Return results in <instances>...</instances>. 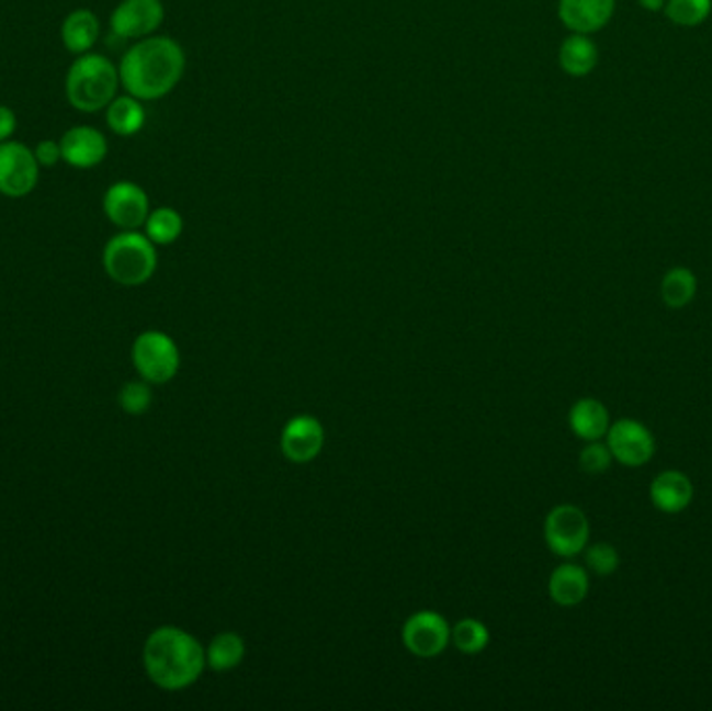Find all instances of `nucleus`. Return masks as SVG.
I'll return each instance as SVG.
<instances>
[{"label":"nucleus","instance_id":"nucleus-1","mask_svg":"<svg viewBox=\"0 0 712 711\" xmlns=\"http://www.w3.org/2000/svg\"><path fill=\"white\" fill-rule=\"evenodd\" d=\"M185 53L167 36H148L134 44L120 64V80L127 94L138 101L167 97L182 80Z\"/></svg>","mask_w":712,"mask_h":711},{"label":"nucleus","instance_id":"nucleus-2","mask_svg":"<svg viewBox=\"0 0 712 711\" xmlns=\"http://www.w3.org/2000/svg\"><path fill=\"white\" fill-rule=\"evenodd\" d=\"M148 678L163 690L192 687L206 666L203 645L182 628L161 627L146 639L143 651Z\"/></svg>","mask_w":712,"mask_h":711},{"label":"nucleus","instance_id":"nucleus-3","mask_svg":"<svg viewBox=\"0 0 712 711\" xmlns=\"http://www.w3.org/2000/svg\"><path fill=\"white\" fill-rule=\"evenodd\" d=\"M120 80V67L97 53L80 55L65 80L67 101L82 113H97L113 103Z\"/></svg>","mask_w":712,"mask_h":711},{"label":"nucleus","instance_id":"nucleus-4","mask_svg":"<svg viewBox=\"0 0 712 711\" xmlns=\"http://www.w3.org/2000/svg\"><path fill=\"white\" fill-rule=\"evenodd\" d=\"M157 263L155 242L136 230L113 236L102 252L104 272L122 286H143L157 272Z\"/></svg>","mask_w":712,"mask_h":711},{"label":"nucleus","instance_id":"nucleus-5","mask_svg":"<svg viewBox=\"0 0 712 711\" xmlns=\"http://www.w3.org/2000/svg\"><path fill=\"white\" fill-rule=\"evenodd\" d=\"M132 361L148 384H167L180 372V349L171 336L148 330L136 338Z\"/></svg>","mask_w":712,"mask_h":711},{"label":"nucleus","instance_id":"nucleus-6","mask_svg":"<svg viewBox=\"0 0 712 711\" xmlns=\"http://www.w3.org/2000/svg\"><path fill=\"white\" fill-rule=\"evenodd\" d=\"M544 539L558 557H575L586 551L590 541L588 516L577 505H556L544 522Z\"/></svg>","mask_w":712,"mask_h":711},{"label":"nucleus","instance_id":"nucleus-7","mask_svg":"<svg viewBox=\"0 0 712 711\" xmlns=\"http://www.w3.org/2000/svg\"><path fill=\"white\" fill-rule=\"evenodd\" d=\"M41 178V163L34 150L21 143H0V194L21 199L36 189Z\"/></svg>","mask_w":712,"mask_h":711},{"label":"nucleus","instance_id":"nucleus-8","mask_svg":"<svg viewBox=\"0 0 712 711\" xmlns=\"http://www.w3.org/2000/svg\"><path fill=\"white\" fill-rule=\"evenodd\" d=\"M452 628L436 611H417L403 627V645L417 657L431 659L447 651Z\"/></svg>","mask_w":712,"mask_h":711},{"label":"nucleus","instance_id":"nucleus-9","mask_svg":"<svg viewBox=\"0 0 712 711\" xmlns=\"http://www.w3.org/2000/svg\"><path fill=\"white\" fill-rule=\"evenodd\" d=\"M102 210L111 224L122 230L143 228L150 213V201L143 187L134 182H115L104 192Z\"/></svg>","mask_w":712,"mask_h":711},{"label":"nucleus","instance_id":"nucleus-10","mask_svg":"<svg viewBox=\"0 0 712 711\" xmlns=\"http://www.w3.org/2000/svg\"><path fill=\"white\" fill-rule=\"evenodd\" d=\"M607 444L612 460L625 467H642L654 455V437L651 430L635 419H619L607 432Z\"/></svg>","mask_w":712,"mask_h":711},{"label":"nucleus","instance_id":"nucleus-11","mask_svg":"<svg viewBox=\"0 0 712 711\" xmlns=\"http://www.w3.org/2000/svg\"><path fill=\"white\" fill-rule=\"evenodd\" d=\"M163 20L161 0H123L111 15V30L123 41H143L155 34Z\"/></svg>","mask_w":712,"mask_h":711},{"label":"nucleus","instance_id":"nucleus-12","mask_svg":"<svg viewBox=\"0 0 712 711\" xmlns=\"http://www.w3.org/2000/svg\"><path fill=\"white\" fill-rule=\"evenodd\" d=\"M326 444L324 424L313 416H296L284 426L280 447L287 461L292 463H310L319 458Z\"/></svg>","mask_w":712,"mask_h":711},{"label":"nucleus","instance_id":"nucleus-13","mask_svg":"<svg viewBox=\"0 0 712 711\" xmlns=\"http://www.w3.org/2000/svg\"><path fill=\"white\" fill-rule=\"evenodd\" d=\"M63 161L71 168H97L106 157V138L97 127L76 126L67 129L59 140Z\"/></svg>","mask_w":712,"mask_h":711},{"label":"nucleus","instance_id":"nucleus-14","mask_svg":"<svg viewBox=\"0 0 712 711\" xmlns=\"http://www.w3.org/2000/svg\"><path fill=\"white\" fill-rule=\"evenodd\" d=\"M617 0H558V20L573 34H594L611 22Z\"/></svg>","mask_w":712,"mask_h":711},{"label":"nucleus","instance_id":"nucleus-15","mask_svg":"<svg viewBox=\"0 0 712 711\" xmlns=\"http://www.w3.org/2000/svg\"><path fill=\"white\" fill-rule=\"evenodd\" d=\"M651 499L663 514H681L693 499V484L683 472H660L651 484Z\"/></svg>","mask_w":712,"mask_h":711},{"label":"nucleus","instance_id":"nucleus-16","mask_svg":"<svg viewBox=\"0 0 712 711\" xmlns=\"http://www.w3.org/2000/svg\"><path fill=\"white\" fill-rule=\"evenodd\" d=\"M590 590V578L586 567L577 564H561L550 576V599L561 607L579 606Z\"/></svg>","mask_w":712,"mask_h":711},{"label":"nucleus","instance_id":"nucleus-17","mask_svg":"<svg viewBox=\"0 0 712 711\" xmlns=\"http://www.w3.org/2000/svg\"><path fill=\"white\" fill-rule=\"evenodd\" d=\"M569 426L577 439L600 440L611 428L609 409L598 398H579L569 411Z\"/></svg>","mask_w":712,"mask_h":711},{"label":"nucleus","instance_id":"nucleus-18","mask_svg":"<svg viewBox=\"0 0 712 711\" xmlns=\"http://www.w3.org/2000/svg\"><path fill=\"white\" fill-rule=\"evenodd\" d=\"M101 36V23L99 18L88 11V9H78L67 20L63 22L61 38L65 48L74 55H86L92 50Z\"/></svg>","mask_w":712,"mask_h":711},{"label":"nucleus","instance_id":"nucleus-19","mask_svg":"<svg viewBox=\"0 0 712 711\" xmlns=\"http://www.w3.org/2000/svg\"><path fill=\"white\" fill-rule=\"evenodd\" d=\"M558 64L573 78H586L598 65V46L588 34H570L561 44Z\"/></svg>","mask_w":712,"mask_h":711},{"label":"nucleus","instance_id":"nucleus-20","mask_svg":"<svg viewBox=\"0 0 712 711\" xmlns=\"http://www.w3.org/2000/svg\"><path fill=\"white\" fill-rule=\"evenodd\" d=\"M146 122V111L138 99L132 94L113 99L106 106V124L117 136H134L138 134Z\"/></svg>","mask_w":712,"mask_h":711},{"label":"nucleus","instance_id":"nucleus-21","mask_svg":"<svg viewBox=\"0 0 712 711\" xmlns=\"http://www.w3.org/2000/svg\"><path fill=\"white\" fill-rule=\"evenodd\" d=\"M245 639L236 632H222L206 647V666L215 672H229L245 662Z\"/></svg>","mask_w":712,"mask_h":711},{"label":"nucleus","instance_id":"nucleus-22","mask_svg":"<svg viewBox=\"0 0 712 711\" xmlns=\"http://www.w3.org/2000/svg\"><path fill=\"white\" fill-rule=\"evenodd\" d=\"M698 291V278L692 270L688 268H673L665 273L663 284H660V296L667 307L671 309H681L690 305Z\"/></svg>","mask_w":712,"mask_h":711},{"label":"nucleus","instance_id":"nucleus-23","mask_svg":"<svg viewBox=\"0 0 712 711\" xmlns=\"http://www.w3.org/2000/svg\"><path fill=\"white\" fill-rule=\"evenodd\" d=\"M144 228H146V236L155 245H163V247L173 245L182 236V215L171 207H159V210L148 213Z\"/></svg>","mask_w":712,"mask_h":711},{"label":"nucleus","instance_id":"nucleus-24","mask_svg":"<svg viewBox=\"0 0 712 711\" xmlns=\"http://www.w3.org/2000/svg\"><path fill=\"white\" fill-rule=\"evenodd\" d=\"M450 643L465 655H477L488 647L489 632L484 622L475 618H465L452 628Z\"/></svg>","mask_w":712,"mask_h":711},{"label":"nucleus","instance_id":"nucleus-25","mask_svg":"<svg viewBox=\"0 0 712 711\" xmlns=\"http://www.w3.org/2000/svg\"><path fill=\"white\" fill-rule=\"evenodd\" d=\"M665 13L677 25L696 27L709 20L712 13V0H667Z\"/></svg>","mask_w":712,"mask_h":711},{"label":"nucleus","instance_id":"nucleus-26","mask_svg":"<svg viewBox=\"0 0 712 711\" xmlns=\"http://www.w3.org/2000/svg\"><path fill=\"white\" fill-rule=\"evenodd\" d=\"M152 405V391L148 382H127L120 391V407L127 416H144Z\"/></svg>","mask_w":712,"mask_h":711},{"label":"nucleus","instance_id":"nucleus-27","mask_svg":"<svg viewBox=\"0 0 712 711\" xmlns=\"http://www.w3.org/2000/svg\"><path fill=\"white\" fill-rule=\"evenodd\" d=\"M611 449H609V444H602L600 440H591L579 453V467L590 476L604 474L611 467Z\"/></svg>","mask_w":712,"mask_h":711},{"label":"nucleus","instance_id":"nucleus-28","mask_svg":"<svg viewBox=\"0 0 712 711\" xmlns=\"http://www.w3.org/2000/svg\"><path fill=\"white\" fill-rule=\"evenodd\" d=\"M586 565L596 576H611L619 567V553L609 543H596L586 546Z\"/></svg>","mask_w":712,"mask_h":711},{"label":"nucleus","instance_id":"nucleus-29","mask_svg":"<svg viewBox=\"0 0 712 711\" xmlns=\"http://www.w3.org/2000/svg\"><path fill=\"white\" fill-rule=\"evenodd\" d=\"M34 155L41 168H53L63 159L61 145L55 140H42L41 145L34 148Z\"/></svg>","mask_w":712,"mask_h":711},{"label":"nucleus","instance_id":"nucleus-30","mask_svg":"<svg viewBox=\"0 0 712 711\" xmlns=\"http://www.w3.org/2000/svg\"><path fill=\"white\" fill-rule=\"evenodd\" d=\"M15 127H18L15 111L11 106L0 105V143L11 140Z\"/></svg>","mask_w":712,"mask_h":711},{"label":"nucleus","instance_id":"nucleus-31","mask_svg":"<svg viewBox=\"0 0 712 711\" xmlns=\"http://www.w3.org/2000/svg\"><path fill=\"white\" fill-rule=\"evenodd\" d=\"M637 2H640V7H642V9L652 11V13H656V11H663V9H665V4H667V0H637Z\"/></svg>","mask_w":712,"mask_h":711}]
</instances>
